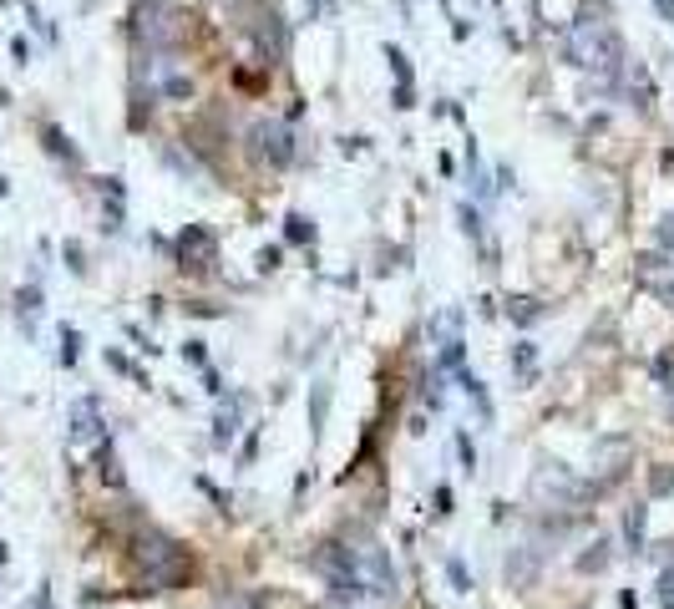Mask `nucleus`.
Masks as SVG:
<instances>
[{"instance_id":"obj_1","label":"nucleus","mask_w":674,"mask_h":609,"mask_svg":"<svg viewBox=\"0 0 674 609\" xmlns=\"http://www.w3.org/2000/svg\"><path fill=\"white\" fill-rule=\"evenodd\" d=\"M563 56L593 81H603V87L623 77V41L603 15H588V11L573 15L568 31H563Z\"/></svg>"},{"instance_id":"obj_2","label":"nucleus","mask_w":674,"mask_h":609,"mask_svg":"<svg viewBox=\"0 0 674 609\" xmlns=\"http://www.w3.org/2000/svg\"><path fill=\"white\" fill-rule=\"evenodd\" d=\"M138 569L147 574L153 589H173V584L188 579L193 564H188V548L183 544H173L167 533L147 528V533H138Z\"/></svg>"},{"instance_id":"obj_3","label":"nucleus","mask_w":674,"mask_h":609,"mask_svg":"<svg viewBox=\"0 0 674 609\" xmlns=\"http://www.w3.org/2000/svg\"><path fill=\"white\" fill-rule=\"evenodd\" d=\"M588 478H573V467L563 462H537L533 472V503L553 508V513H568V508L588 503Z\"/></svg>"},{"instance_id":"obj_4","label":"nucleus","mask_w":674,"mask_h":609,"mask_svg":"<svg viewBox=\"0 0 674 609\" xmlns=\"http://www.w3.org/2000/svg\"><path fill=\"white\" fill-rule=\"evenodd\" d=\"M345 548H350V569L360 574L365 595H375V599H395V595H401V574H395L391 554H385L375 538H360V544H345Z\"/></svg>"},{"instance_id":"obj_5","label":"nucleus","mask_w":674,"mask_h":609,"mask_svg":"<svg viewBox=\"0 0 674 609\" xmlns=\"http://www.w3.org/2000/svg\"><path fill=\"white\" fill-rule=\"evenodd\" d=\"M132 31H138V41L147 52H173L183 41V21L167 0H142L138 11H132Z\"/></svg>"},{"instance_id":"obj_6","label":"nucleus","mask_w":674,"mask_h":609,"mask_svg":"<svg viewBox=\"0 0 674 609\" xmlns=\"http://www.w3.org/2000/svg\"><path fill=\"white\" fill-rule=\"evenodd\" d=\"M142 77H147V91H157L163 102H188L193 97L188 66H183L173 52H147L142 56Z\"/></svg>"},{"instance_id":"obj_7","label":"nucleus","mask_w":674,"mask_h":609,"mask_svg":"<svg viewBox=\"0 0 674 609\" xmlns=\"http://www.w3.org/2000/svg\"><path fill=\"white\" fill-rule=\"evenodd\" d=\"M249 157L254 163H269V168H284L294 163V132L274 117H259L254 128H249Z\"/></svg>"},{"instance_id":"obj_8","label":"nucleus","mask_w":674,"mask_h":609,"mask_svg":"<svg viewBox=\"0 0 674 609\" xmlns=\"http://www.w3.org/2000/svg\"><path fill=\"white\" fill-rule=\"evenodd\" d=\"M214 254H218V239L204 229V224H188L183 239H178V264H183V270H208Z\"/></svg>"},{"instance_id":"obj_9","label":"nucleus","mask_w":674,"mask_h":609,"mask_svg":"<svg viewBox=\"0 0 674 609\" xmlns=\"http://www.w3.org/2000/svg\"><path fill=\"white\" fill-rule=\"evenodd\" d=\"M71 437H77V442H97V437H102V416H97V402H91V396L71 406Z\"/></svg>"},{"instance_id":"obj_10","label":"nucleus","mask_w":674,"mask_h":609,"mask_svg":"<svg viewBox=\"0 0 674 609\" xmlns=\"http://www.w3.org/2000/svg\"><path fill=\"white\" fill-rule=\"evenodd\" d=\"M543 315H547V305H543V300H533V295H512L508 300V320L512 325H537Z\"/></svg>"},{"instance_id":"obj_11","label":"nucleus","mask_w":674,"mask_h":609,"mask_svg":"<svg viewBox=\"0 0 674 609\" xmlns=\"http://www.w3.org/2000/svg\"><path fill=\"white\" fill-rule=\"evenodd\" d=\"M644 528H649V508L634 503L629 513H623V538H629V548H634V554H644Z\"/></svg>"},{"instance_id":"obj_12","label":"nucleus","mask_w":674,"mask_h":609,"mask_svg":"<svg viewBox=\"0 0 674 609\" xmlns=\"http://www.w3.org/2000/svg\"><path fill=\"white\" fill-rule=\"evenodd\" d=\"M512 371H517V381L522 386H533V376H537V346H512Z\"/></svg>"},{"instance_id":"obj_13","label":"nucleus","mask_w":674,"mask_h":609,"mask_svg":"<svg viewBox=\"0 0 674 609\" xmlns=\"http://www.w3.org/2000/svg\"><path fill=\"white\" fill-rule=\"evenodd\" d=\"M457 381H461V386H467V396H471V402H477V416H482V422H492V396H487V386H482V381L471 376L467 366H461V371H457Z\"/></svg>"},{"instance_id":"obj_14","label":"nucleus","mask_w":674,"mask_h":609,"mask_svg":"<svg viewBox=\"0 0 674 609\" xmlns=\"http://www.w3.org/2000/svg\"><path fill=\"white\" fill-rule=\"evenodd\" d=\"M609 538H593V544H588V554H578V574H603L609 569Z\"/></svg>"},{"instance_id":"obj_15","label":"nucleus","mask_w":674,"mask_h":609,"mask_svg":"<svg viewBox=\"0 0 674 609\" xmlns=\"http://www.w3.org/2000/svg\"><path fill=\"white\" fill-rule=\"evenodd\" d=\"M284 239H290V244H315V219L290 214V219H284Z\"/></svg>"},{"instance_id":"obj_16","label":"nucleus","mask_w":674,"mask_h":609,"mask_svg":"<svg viewBox=\"0 0 674 609\" xmlns=\"http://www.w3.org/2000/svg\"><path fill=\"white\" fill-rule=\"evenodd\" d=\"M233 432H239V402H233V406H223V412L214 416V442H218V447H229V437H233Z\"/></svg>"},{"instance_id":"obj_17","label":"nucleus","mask_w":674,"mask_h":609,"mask_svg":"<svg viewBox=\"0 0 674 609\" xmlns=\"http://www.w3.org/2000/svg\"><path fill=\"white\" fill-rule=\"evenodd\" d=\"M214 609H269L264 595H249V589H229V595L218 599Z\"/></svg>"},{"instance_id":"obj_18","label":"nucleus","mask_w":674,"mask_h":609,"mask_svg":"<svg viewBox=\"0 0 674 609\" xmlns=\"http://www.w3.org/2000/svg\"><path fill=\"white\" fill-rule=\"evenodd\" d=\"M385 62H391L395 87H416V81H411V62H406V52H401V46H385Z\"/></svg>"},{"instance_id":"obj_19","label":"nucleus","mask_w":674,"mask_h":609,"mask_svg":"<svg viewBox=\"0 0 674 609\" xmlns=\"http://www.w3.org/2000/svg\"><path fill=\"white\" fill-rule=\"evenodd\" d=\"M446 579H451V589H457V595H471V574H467V564H461V558H446Z\"/></svg>"},{"instance_id":"obj_20","label":"nucleus","mask_w":674,"mask_h":609,"mask_svg":"<svg viewBox=\"0 0 674 609\" xmlns=\"http://www.w3.org/2000/svg\"><path fill=\"white\" fill-rule=\"evenodd\" d=\"M107 366H112V371H122V376H132L138 386H147V376H142V371L128 361V356H117V350H107Z\"/></svg>"},{"instance_id":"obj_21","label":"nucleus","mask_w":674,"mask_h":609,"mask_svg":"<svg viewBox=\"0 0 674 609\" xmlns=\"http://www.w3.org/2000/svg\"><path fill=\"white\" fill-rule=\"evenodd\" d=\"M325 406H330V386H315V406H309V427H325Z\"/></svg>"},{"instance_id":"obj_22","label":"nucleus","mask_w":674,"mask_h":609,"mask_svg":"<svg viewBox=\"0 0 674 609\" xmlns=\"http://www.w3.org/2000/svg\"><path fill=\"white\" fill-rule=\"evenodd\" d=\"M46 147H52L56 157H66V163H77V147L66 143V138H62V132H56V128H46Z\"/></svg>"},{"instance_id":"obj_23","label":"nucleus","mask_w":674,"mask_h":609,"mask_svg":"<svg viewBox=\"0 0 674 609\" xmlns=\"http://www.w3.org/2000/svg\"><path fill=\"white\" fill-rule=\"evenodd\" d=\"M36 310H41V290L36 285H31V290H21V320H36Z\"/></svg>"},{"instance_id":"obj_24","label":"nucleus","mask_w":674,"mask_h":609,"mask_svg":"<svg viewBox=\"0 0 674 609\" xmlns=\"http://www.w3.org/2000/svg\"><path fill=\"white\" fill-rule=\"evenodd\" d=\"M102 482H112V488H122V467H117L112 447H102Z\"/></svg>"},{"instance_id":"obj_25","label":"nucleus","mask_w":674,"mask_h":609,"mask_svg":"<svg viewBox=\"0 0 674 609\" xmlns=\"http://www.w3.org/2000/svg\"><path fill=\"white\" fill-rule=\"evenodd\" d=\"M457 214H461V229H467L471 239H482V214H477V208H471V204H461Z\"/></svg>"},{"instance_id":"obj_26","label":"nucleus","mask_w":674,"mask_h":609,"mask_svg":"<svg viewBox=\"0 0 674 609\" xmlns=\"http://www.w3.org/2000/svg\"><path fill=\"white\" fill-rule=\"evenodd\" d=\"M77 346H81V336L71 330V325H66V330H62V361H66V366H77Z\"/></svg>"},{"instance_id":"obj_27","label":"nucleus","mask_w":674,"mask_h":609,"mask_svg":"<svg viewBox=\"0 0 674 609\" xmlns=\"http://www.w3.org/2000/svg\"><path fill=\"white\" fill-rule=\"evenodd\" d=\"M649 488H654V493H674V467H654Z\"/></svg>"},{"instance_id":"obj_28","label":"nucleus","mask_w":674,"mask_h":609,"mask_svg":"<svg viewBox=\"0 0 674 609\" xmlns=\"http://www.w3.org/2000/svg\"><path fill=\"white\" fill-rule=\"evenodd\" d=\"M457 457H461V467H467V472L477 467V447H471V437H467V432H457Z\"/></svg>"},{"instance_id":"obj_29","label":"nucleus","mask_w":674,"mask_h":609,"mask_svg":"<svg viewBox=\"0 0 674 609\" xmlns=\"http://www.w3.org/2000/svg\"><path fill=\"white\" fill-rule=\"evenodd\" d=\"M280 260H284V249L280 244H264V249H259V270H280Z\"/></svg>"},{"instance_id":"obj_30","label":"nucleus","mask_w":674,"mask_h":609,"mask_svg":"<svg viewBox=\"0 0 674 609\" xmlns=\"http://www.w3.org/2000/svg\"><path fill=\"white\" fill-rule=\"evenodd\" d=\"M183 361H188V366H208V350H204V340H188V346H183Z\"/></svg>"},{"instance_id":"obj_31","label":"nucleus","mask_w":674,"mask_h":609,"mask_svg":"<svg viewBox=\"0 0 674 609\" xmlns=\"http://www.w3.org/2000/svg\"><path fill=\"white\" fill-rule=\"evenodd\" d=\"M654 376H660L664 386H674V356H660V361H654Z\"/></svg>"},{"instance_id":"obj_32","label":"nucleus","mask_w":674,"mask_h":609,"mask_svg":"<svg viewBox=\"0 0 674 609\" xmlns=\"http://www.w3.org/2000/svg\"><path fill=\"white\" fill-rule=\"evenodd\" d=\"M11 52H15V62H21V66L31 62V46H26V36H15V41H11Z\"/></svg>"},{"instance_id":"obj_33","label":"nucleus","mask_w":674,"mask_h":609,"mask_svg":"<svg viewBox=\"0 0 674 609\" xmlns=\"http://www.w3.org/2000/svg\"><path fill=\"white\" fill-rule=\"evenodd\" d=\"M204 386H208V391H214V396H218V391H223V376H218V371H208V366H204Z\"/></svg>"},{"instance_id":"obj_34","label":"nucleus","mask_w":674,"mask_h":609,"mask_svg":"<svg viewBox=\"0 0 674 609\" xmlns=\"http://www.w3.org/2000/svg\"><path fill=\"white\" fill-rule=\"evenodd\" d=\"M660 244H664V249H669V244H674V214H669V219H664V224H660Z\"/></svg>"},{"instance_id":"obj_35","label":"nucleus","mask_w":674,"mask_h":609,"mask_svg":"<svg viewBox=\"0 0 674 609\" xmlns=\"http://www.w3.org/2000/svg\"><path fill=\"white\" fill-rule=\"evenodd\" d=\"M436 513H451V488H436Z\"/></svg>"},{"instance_id":"obj_36","label":"nucleus","mask_w":674,"mask_h":609,"mask_svg":"<svg viewBox=\"0 0 674 609\" xmlns=\"http://www.w3.org/2000/svg\"><path fill=\"white\" fill-rule=\"evenodd\" d=\"M654 11H660L664 21H669V26H674V0H654Z\"/></svg>"},{"instance_id":"obj_37","label":"nucleus","mask_w":674,"mask_h":609,"mask_svg":"<svg viewBox=\"0 0 674 609\" xmlns=\"http://www.w3.org/2000/svg\"><path fill=\"white\" fill-rule=\"evenodd\" d=\"M619 609H639V599H634V589H623V595H619Z\"/></svg>"},{"instance_id":"obj_38","label":"nucleus","mask_w":674,"mask_h":609,"mask_svg":"<svg viewBox=\"0 0 674 609\" xmlns=\"http://www.w3.org/2000/svg\"><path fill=\"white\" fill-rule=\"evenodd\" d=\"M31 609H52V595H36V604Z\"/></svg>"},{"instance_id":"obj_39","label":"nucleus","mask_w":674,"mask_h":609,"mask_svg":"<svg viewBox=\"0 0 674 609\" xmlns=\"http://www.w3.org/2000/svg\"><path fill=\"white\" fill-rule=\"evenodd\" d=\"M0 198H5V178H0Z\"/></svg>"},{"instance_id":"obj_40","label":"nucleus","mask_w":674,"mask_h":609,"mask_svg":"<svg viewBox=\"0 0 674 609\" xmlns=\"http://www.w3.org/2000/svg\"><path fill=\"white\" fill-rule=\"evenodd\" d=\"M0 564H5V544H0Z\"/></svg>"},{"instance_id":"obj_41","label":"nucleus","mask_w":674,"mask_h":609,"mask_svg":"<svg viewBox=\"0 0 674 609\" xmlns=\"http://www.w3.org/2000/svg\"><path fill=\"white\" fill-rule=\"evenodd\" d=\"M669 569H674V558H669Z\"/></svg>"}]
</instances>
